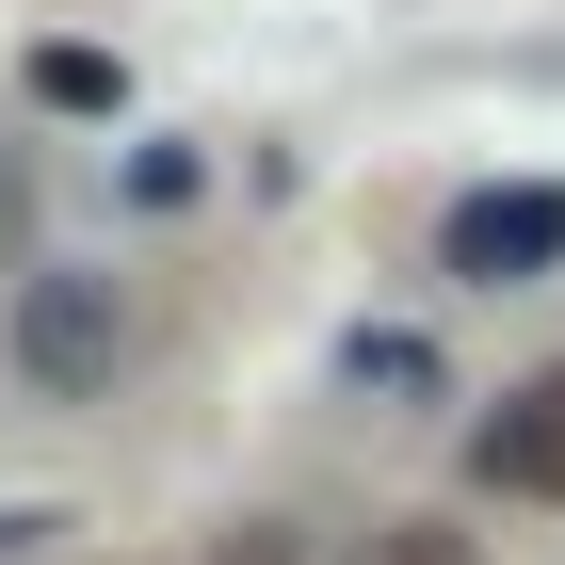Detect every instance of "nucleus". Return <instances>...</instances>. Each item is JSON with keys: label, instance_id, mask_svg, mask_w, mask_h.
Wrapping results in <instances>:
<instances>
[{"label": "nucleus", "instance_id": "obj_1", "mask_svg": "<svg viewBox=\"0 0 565 565\" xmlns=\"http://www.w3.org/2000/svg\"><path fill=\"white\" fill-rule=\"evenodd\" d=\"M130 275H97V259H49L33 291H17V372H33L49 404H114L130 388Z\"/></svg>", "mask_w": 565, "mask_h": 565}, {"label": "nucleus", "instance_id": "obj_2", "mask_svg": "<svg viewBox=\"0 0 565 565\" xmlns=\"http://www.w3.org/2000/svg\"><path fill=\"white\" fill-rule=\"evenodd\" d=\"M436 275H469V291L565 275V194H469V211L436 226Z\"/></svg>", "mask_w": 565, "mask_h": 565}, {"label": "nucleus", "instance_id": "obj_3", "mask_svg": "<svg viewBox=\"0 0 565 565\" xmlns=\"http://www.w3.org/2000/svg\"><path fill=\"white\" fill-rule=\"evenodd\" d=\"M469 469L501 484V501H565V372H533L518 404H484V436H469Z\"/></svg>", "mask_w": 565, "mask_h": 565}, {"label": "nucleus", "instance_id": "obj_4", "mask_svg": "<svg viewBox=\"0 0 565 565\" xmlns=\"http://www.w3.org/2000/svg\"><path fill=\"white\" fill-rule=\"evenodd\" d=\"M340 388H355V404H436V340H355Z\"/></svg>", "mask_w": 565, "mask_h": 565}, {"label": "nucleus", "instance_id": "obj_5", "mask_svg": "<svg viewBox=\"0 0 565 565\" xmlns=\"http://www.w3.org/2000/svg\"><path fill=\"white\" fill-rule=\"evenodd\" d=\"M355 565H484L452 518H388V533H355Z\"/></svg>", "mask_w": 565, "mask_h": 565}, {"label": "nucleus", "instance_id": "obj_6", "mask_svg": "<svg viewBox=\"0 0 565 565\" xmlns=\"http://www.w3.org/2000/svg\"><path fill=\"white\" fill-rule=\"evenodd\" d=\"M33 97H65V114H97V97H114V65H97V49H33Z\"/></svg>", "mask_w": 565, "mask_h": 565}, {"label": "nucleus", "instance_id": "obj_7", "mask_svg": "<svg viewBox=\"0 0 565 565\" xmlns=\"http://www.w3.org/2000/svg\"><path fill=\"white\" fill-rule=\"evenodd\" d=\"M17 243H33V178H17V146H0V275H17Z\"/></svg>", "mask_w": 565, "mask_h": 565}]
</instances>
